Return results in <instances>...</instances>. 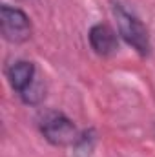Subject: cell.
Listing matches in <instances>:
<instances>
[{
  "mask_svg": "<svg viewBox=\"0 0 155 157\" xmlns=\"http://www.w3.org/2000/svg\"><path fill=\"white\" fill-rule=\"evenodd\" d=\"M6 77L9 80V86L20 95L37 80V70L29 60H15L6 68Z\"/></svg>",
  "mask_w": 155,
  "mask_h": 157,
  "instance_id": "obj_4",
  "label": "cell"
},
{
  "mask_svg": "<svg viewBox=\"0 0 155 157\" xmlns=\"http://www.w3.org/2000/svg\"><path fill=\"white\" fill-rule=\"evenodd\" d=\"M113 17L117 20V29L120 33V37L126 40L141 57H148L150 55V35L148 29L144 28V24L128 9H124V6L113 4Z\"/></svg>",
  "mask_w": 155,
  "mask_h": 157,
  "instance_id": "obj_1",
  "label": "cell"
},
{
  "mask_svg": "<svg viewBox=\"0 0 155 157\" xmlns=\"http://www.w3.org/2000/svg\"><path fill=\"white\" fill-rule=\"evenodd\" d=\"M40 132L44 139L55 146L77 144V141L80 139L75 122L70 117H66L64 113H57V112H51L42 119Z\"/></svg>",
  "mask_w": 155,
  "mask_h": 157,
  "instance_id": "obj_2",
  "label": "cell"
},
{
  "mask_svg": "<svg viewBox=\"0 0 155 157\" xmlns=\"http://www.w3.org/2000/svg\"><path fill=\"white\" fill-rule=\"evenodd\" d=\"M31 20L29 17L13 6L4 4L0 7V33L11 44H20L31 37Z\"/></svg>",
  "mask_w": 155,
  "mask_h": 157,
  "instance_id": "obj_3",
  "label": "cell"
},
{
  "mask_svg": "<svg viewBox=\"0 0 155 157\" xmlns=\"http://www.w3.org/2000/svg\"><path fill=\"white\" fill-rule=\"evenodd\" d=\"M88 39L91 44V49L100 57H110L119 49V40H117L115 31L106 24H95L89 29Z\"/></svg>",
  "mask_w": 155,
  "mask_h": 157,
  "instance_id": "obj_5",
  "label": "cell"
}]
</instances>
